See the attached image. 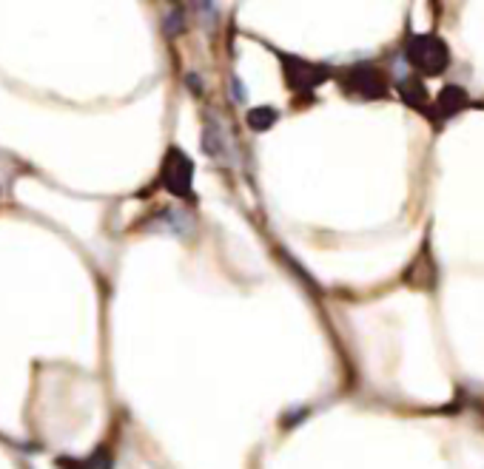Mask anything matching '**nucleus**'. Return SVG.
Segmentation results:
<instances>
[{
  "instance_id": "nucleus-1",
  "label": "nucleus",
  "mask_w": 484,
  "mask_h": 469,
  "mask_svg": "<svg viewBox=\"0 0 484 469\" xmlns=\"http://www.w3.org/2000/svg\"><path fill=\"white\" fill-rule=\"evenodd\" d=\"M407 60L424 74H441L450 63V49L436 35H416L407 43Z\"/></svg>"
},
{
  "instance_id": "nucleus-2",
  "label": "nucleus",
  "mask_w": 484,
  "mask_h": 469,
  "mask_svg": "<svg viewBox=\"0 0 484 469\" xmlns=\"http://www.w3.org/2000/svg\"><path fill=\"white\" fill-rule=\"evenodd\" d=\"M191 179H194V162L185 157L180 148H171L165 162H163V185L174 196H188L191 193Z\"/></svg>"
},
{
  "instance_id": "nucleus-3",
  "label": "nucleus",
  "mask_w": 484,
  "mask_h": 469,
  "mask_svg": "<svg viewBox=\"0 0 484 469\" xmlns=\"http://www.w3.org/2000/svg\"><path fill=\"white\" fill-rule=\"evenodd\" d=\"M282 69H285V80L291 83V89H317L328 77L325 66H314V63L299 60V57H285Z\"/></svg>"
},
{
  "instance_id": "nucleus-4",
  "label": "nucleus",
  "mask_w": 484,
  "mask_h": 469,
  "mask_svg": "<svg viewBox=\"0 0 484 469\" xmlns=\"http://www.w3.org/2000/svg\"><path fill=\"white\" fill-rule=\"evenodd\" d=\"M348 86L353 91H359L362 97H370V100L385 94V77L373 66H353L348 72Z\"/></svg>"
},
{
  "instance_id": "nucleus-5",
  "label": "nucleus",
  "mask_w": 484,
  "mask_h": 469,
  "mask_svg": "<svg viewBox=\"0 0 484 469\" xmlns=\"http://www.w3.org/2000/svg\"><path fill=\"white\" fill-rule=\"evenodd\" d=\"M464 106H467V94H464V89H458V86H444L441 94H439V100H436L439 117H453V114H458Z\"/></svg>"
},
{
  "instance_id": "nucleus-6",
  "label": "nucleus",
  "mask_w": 484,
  "mask_h": 469,
  "mask_svg": "<svg viewBox=\"0 0 484 469\" xmlns=\"http://www.w3.org/2000/svg\"><path fill=\"white\" fill-rule=\"evenodd\" d=\"M277 120H280V114H277V108H271V106H257V108H251L248 117H246V123H248L254 131H268Z\"/></svg>"
},
{
  "instance_id": "nucleus-7",
  "label": "nucleus",
  "mask_w": 484,
  "mask_h": 469,
  "mask_svg": "<svg viewBox=\"0 0 484 469\" xmlns=\"http://www.w3.org/2000/svg\"><path fill=\"white\" fill-rule=\"evenodd\" d=\"M399 91H402V97L407 100V106H413V108H419V111L427 108V91H424V86H422L419 80H405V83H399Z\"/></svg>"
},
{
  "instance_id": "nucleus-8",
  "label": "nucleus",
  "mask_w": 484,
  "mask_h": 469,
  "mask_svg": "<svg viewBox=\"0 0 484 469\" xmlns=\"http://www.w3.org/2000/svg\"><path fill=\"white\" fill-rule=\"evenodd\" d=\"M163 29H165L168 38L182 35V32H185V15H182V12H171V15L163 21Z\"/></svg>"
},
{
  "instance_id": "nucleus-9",
  "label": "nucleus",
  "mask_w": 484,
  "mask_h": 469,
  "mask_svg": "<svg viewBox=\"0 0 484 469\" xmlns=\"http://www.w3.org/2000/svg\"><path fill=\"white\" fill-rule=\"evenodd\" d=\"M60 466H69V469H94V460L92 463H83V460H57Z\"/></svg>"
}]
</instances>
